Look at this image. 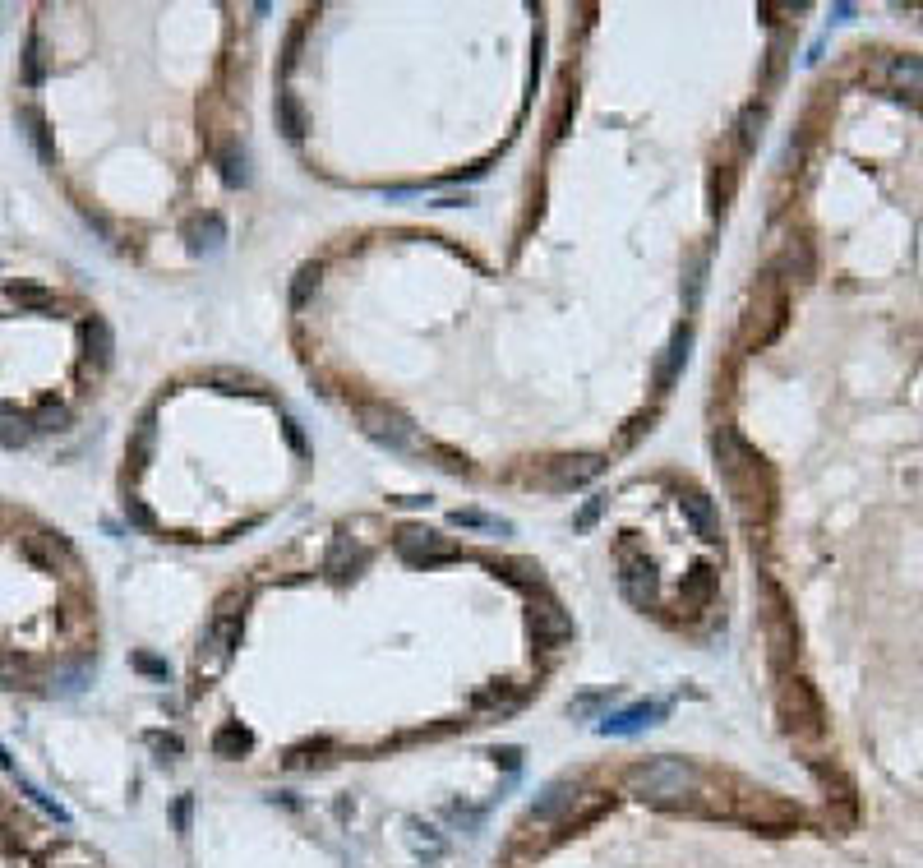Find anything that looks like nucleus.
<instances>
[{"instance_id": "50", "label": "nucleus", "mask_w": 923, "mask_h": 868, "mask_svg": "<svg viewBox=\"0 0 923 868\" xmlns=\"http://www.w3.org/2000/svg\"><path fill=\"white\" fill-rule=\"evenodd\" d=\"M190 813H194V799L190 795H180L176 804H171V822H176L180 836H190Z\"/></svg>"}, {"instance_id": "24", "label": "nucleus", "mask_w": 923, "mask_h": 868, "mask_svg": "<svg viewBox=\"0 0 923 868\" xmlns=\"http://www.w3.org/2000/svg\"><path fill=\"white\" fill-rule=\"evenodd\" d=\"M711 601H716V568H711V564H697L693 573H684V587H679V605H684V610H693V615H702Z\"/></svg>"}, {"instance_id": "33", "label": "nucleus", "mask_w": 923, "mask_h": 868, "mask_svg": "<svg viewBox=\"0 0 923 868\" xmlns=\"http://www.w3.org/2000/svg\"><path fill=\"white\" fill-rule=\"evenodd\" d=\"M420 453H425V458H434V467L448 471V476H471V458H467V453H457V448L425 439V444H420Z\"/></svg>"}, {"instance_id": "39", "label": "nucleus", "mask_w": 923, "mask_h": 868, "mask_svg": "<svg viewBox=\"0 0 923 868\" xmlns=\"http://www.w3.org/2000/svg\"><path fill=\"white\" fill-rule=\"evenodd\" d=\"M33 430H37V434H65V430H70V407H60V402H47V407L33 416Z\"/></svg>"}, {"instance_id": "46", "label": "nucleus", "mask_w": 923, "mask_h": 868, "mask_svg": "<svg viewBox=\"0 0 923 868\" xmlns=\"http://www.w3.org/2000/svg\"><path fill=\"white\" fill-rule=\"evenodd\" d=\"M24 84L28 88L42 84V42H37V33L28 37V51H24Z\"/></svg>"}, {"instance_id": "48", "label": "nucleus", "mask_w": 923, "mask_h": 868, "mask_svg": "<svg viewBox=\"0 0 923 868\" xmlns=\"http://www.w3.org/2000/svg\"><path fill=\"white\" fill-rule=\"evenodd\" d=\"M125 518H130V527H134V531H157L153 508H148L144 499H125Z\"/></svg>"}, {"instance_id": "35", "label": "nucleus", "mask_w": 923, "mask_h": 868, "mask_svg": "<svg viewBox=\"0 0 923 868\" xmlns=\"http://www.w3.org/2000/svg\"><path fill=\"white\" fill-rule=\"evenodd\" d=\"M762 125H767V107L762 102H748L739 111V153H753L757 139H762Z\"/></svg>"}, {"instance_id": "49", "label": "nucleus", "mask_w": 923, "mask_h": 868, "mask_svg": "<svg viewBox=\"0 0 923 868\" xmlns=\"http://www.w3.org/2000/svg\"><path fill=\"white\" fill-rule=\"evenodd\" d=\"M490 758H494V767H504V772H522V758H527V753L517 744H504V748H494Z\"/></svg>"}, {"instance_id": "5", "label": "nucleus", "mask_w": 923, "mask_h": 868, "mask_svg": "<svg viewBox=\"0 0 923 868\" xmlns=\"http://www.w3.org/2000/svg\"><path fill=\"white\" fill-rule=\"evenodd\" d=\"M591 795H596V781H591V776H554V781L531 799L522 827H527V832L531 827H550V832H559V827H564V822L573 818Z\"/></svg>"}, {"instance_id": "38", "label": "nucleus", "mask_w": 923, "mask_h": 868, "mask_svg": "<svg viewBox=\"0 0 923 868\" xmlns=\"http://www.w3.org/2000/svg\"><path fill=\"white\" fill-rule=\"evenodd\" d=\"M144 744L153 748V758H157V762H176V758H185V739H180V735H167V730H148Z\"/></svg>"}, {"instance_id": "53", "label": "nucleus", "mask_w": 923, "mask_h": 868, "mask_svg": "<svg viewBox=\"0 0 923 868\" xmlns=\"http://www.w3.org/2000/svg\"><path fill=\"white\" fill-rule=\"evenodd\" d=\"M651 421H656L651 411H647V416H633V421H628V430H624V444H633V439H642V434L651 430Z\"/></svg>"}, {"instance_id": "43", "label": "nucleus", "mask_w": 923, "mask_h": 868, "mask_svg": "<svg viewBox=\"0 0 923 868\" xmlns=\"http://www.w3.org/2000/svg\"><path fill=\"white\" fill-rule=\"evenodd\" d=\"M130 665L139 670V675L148 679H162V684H171V665L162 661V656H153V651H130Z\"/></svg>"}, {"instance_id": "28", "label": "nucleus", "mask_w": 923, "mask_h": 868, "mask_svg": "<svg viewBox=\"0 0 923 868\" xmlns=\"http://www.w3.org/2000/svg\"><path fill=\"white\" fill-rule=\"evenodd\" d=\"M33 416H24L19 407H5L0 402V448H28V439H33Z\"/></svg>"}, {"instance_id": "9", "label": "nucleus", "mask_w": 923, "mask_h": 868, "mask_svg": "<svg viewBox=\"0 0 923 868\" xmlns=\"http://www.w3.org/2000/svg\"><path fill=\"white\" fill-rule=\"evenodd\" d=\"M527 633H531V642H536L540 651H564V647H573L577 624H573V615H568L564 605H559V596H554L550 587L536 591V601H531V615H527Z\"/></svg>"}, {"instance_id": "51", "label": "nucleus", "mask_w": 923, "mask_h": 868, "mask_svg": "<svg viewBox=\"0 0 923 868\" xmlns=\"http://www.w3.org/2000/svg\"><path fill=\"white\" fill-rule=\"evenodd\" d=\"M702 273H707V259H693V273H688V305H697V296H702Z\"/></svg>"}, {"instance_id": "45", "label": "nucleus", "mask_w": 923, "mask_h": 868, "mask_svg": "<svg viewBox=\"0 0 923 868\" xmlns=\"http://www.w3.org/2000/svg\"><path fill=\"white\" fill-rule=\"evenodd\" d=\"M600 513H605V495H591L587 504H582V508H577V513H573V531H577V536H582V531H591V527H596V522H600Z\"/></svg>"}, {"instance_id": "30", "label": "nucleus", "mask_w": 923, "mask_h": 868, "mask_svg": "<svg viewBox=\"0 0 923 868\" xmlns=\"http://www.w3.org/2000/svg\"><path fill=\"white\" fill-rule=\"evenodd\" d=\"M494 573H504L513 587H522V591H545V568L536 564V559H504V564H494Z\"/></svg>"}, {"instance_id": "10", "label": "nucleus", "mask_w": 923, "mask_h": 868, "mask_svg": "<svg viewBox=\"0 0 923 868\" xmlns=\"http://www.w3.org/2000/svg\"><path fill=\"white\" fill-rule=\"evenodd\" d=\"M725 808H730L734 822H744V827L767 832V836H785L799 827V813L771 795H734V804H725Z\"/></svg>"}, {"instance_id": "18", "label": "nucleus", "mask_w": 923, "mask_h": 868, "mask_svg": "<svg viewBox=\"0 0 923 868\" xmlns=\"http://www.w3.org/2000/svg\"><path fill=\"white\" fill-rule=\"evenodd\" d=\"M679 508H684L688 527H693V536L702 545H720L725 536H720V508L711 495H702V490H679Z\"/></svg>"}, {"instance_id": "17", "label": "nucleus", "mask_w": 923, "mask_h": 868, "mask_svg": "<svg viewBox=\"0 0 923 868\" xmlns=\"http://www.w3.org/2000/svg\"><path fill=\"white\" fill-rule=\"evenodd\" d=\"M771 268L780 273V282H785V287H808V282L817 278L813 241H808V236H790V241H785V250L771 259Z\"/></svg>"}, {"instance_id": "20", "label": "nucleus", "mask_w": 923, "mask_h": 868, "mask_svg": "<svg viewBox=\"0 0 923 868\" xmlns=\"http://www.w3.org/2000/svg\"><path fill=\"white\" fill-rule=\"evenodd\" d=\"M213 162H217V176H222V185L227 190H250V153H245V144L240 139H227V144L213 148Z\"/></svg>"}, {"instance_id": "42", "label": "nucleus", "mask_w": 923, "mask_h": 868, "mask_svg": "<svg viewBox=\"0 0 923 868\" xmlns=\"http://www.w3.org/2000/svg\"><path fill=\"white\" fill-rule=\"evenodd\" d=\"M614 698H619L614 688H600V693H582L577 702H568V716H582V721H587V716H596L600 707H610Z\"/></svg>"}, {"instance_id": "54", "label": "nucleus", "mask_w": 923, "mask_h": 868, "mask_svg": "<svg viewBox=\"0 0 923 868\" xmlns=\"http://www.w3.org/2000/svg\"><path fill=\"white\" fill-rule=\"evenodd\" d=\"M0 767H5V772H10V767H14V758H10V753H5V748H0Z\"/></svg>"}, {"instance_id": "22", "label": "nucleus", "mask_w": 923, "mask_h": 868, "mask_svg": "<svg viewBox=\"0 0 923 868\" xmlns=\"http://www.w3.org/2000/svg\"><path fill=\"white\" fill-rule=\"evenodd\" d=\"M208 748H213V758H222V762H240L254 753V730L240 721H222L213 735H208Z\"/></svg>"}, {"instance_id": "41", "label": "nucleus", "mask_w": 923, "mask_h": 868, "mask_svg": "<svg viewBox=\"0 0 923 868\" xmlns=\"http://www.w3.org/2000/svg\"><path fill=\"white\" fill-rule=\"evenodd\" d=\"M19 790H24V799H28V804H37V808H42V813H47L51 822H60V827H70V813H65V808H60V804H56V799H51V795H42V790H37L33 781H24V776H19Z\"/></svg>"}, {"instance_id": "23", "label": "nucleus", "mask_w": 923, "mask_h": 868, "mask_svg": "<svg viewBox=\"0 0 923 868\" xmlns=\"http://www.w3.org/2000/svg\"><path fill=\"white\" fill-rule=\"evenodd\" d=\"M882 74H887L891 93L923 102V61L919 56H887V61H882Z\"/></svg>"}, {"instance_id": "47", "label": "nucleus", "mask_w": 923, "mask_h": 868, "mask_svg": "<svg viewBox=\"0 0 923 868\" xmlns=\"http://www.w3.org/2000/svg\"><path fill=\"white\" fill-rule=\"evenodd\" d=\"M282 434H287V444H291V453H296L300 462H310V439H305V430H300V421L296 416H287V421H282Z\"/></svg>"}, {"instance_id": "31", "label": "nucleus", "mask_w": 923, "mask_h": 868, "mask_svg": "<svg viewBox=\"0 0 923 868\" xmlns=\"http://www.w3.org/2000/svg\"><path fill=\"white\" fill-rule=\"evenodd\" d=\"M153 444H157V411L148 407L144 416H139V425H134V439H130V467H148V458H153Z\"/></svg>"}, {"instance_id": "14", "label": "nucleus", "mask_w": 923, "mask_h": 868, "mask_svg": "<svg viewBox=\"0 0 923 868\" xmlns=\"http://www.w3.org/2000/svg\"><path fill=\"white\" fill-rule=\"evenodd\" d=\"M365 568H370V545H360L356 536L337 531L333 541H328V555H324V578L333 582V587H351V582L365 578Z\"/></svg>"}, {"instance_id": "11", "label": "nucleus", "mask_w": 923, "mask_h": 868, "mask_svg": "<svg viewBox=\"0 0 923 868\" xmlns=\"http://www.w3.org/2000/svg\"><path fill=\"white\" fill-rule=\"evenodd\" d=\"M605 476V458L600 453H559L536 467V481L545 490H582V485Z\"/></svg>"}, {"instance_id": "37", "label": "nucleus", "mask_w": 923, "mask_h": 868, "mask_svg": "<svg viewBox=\"0 0 923 868\" xmlns=\"http://www.w3.org/2000/svg\"><path fill=\"white\" fill-rule=\"evenodd\" d=\"M707 199H711V213H725L730 208V199H734V167H711V181H707Z\"/></svg>"}, {"instance_id": "21", "label": "nucleus", "mask_w": 923, "mask_h": 868, "mask_svg": "<svg viewBox=\"0 0 923 868\" xmlns=\"http://www.w3.org/2000/svg\"><path fill=\"white\" fill-rule=\"evenodd\" d=\"M79 338H84V356L93 370H107L111 356H116V333H111V324L102 319V314H88L84 324H79Z\"/></svg>"}, {"instance_id": "40", "label": "nucleus", "mask_w": 923, "mask_h": 868, "mask_svg": "<svg viewBox=\"0 0 923 868\" xmlns=\"http://www.w3.org/2000/svg\"><path fill=\"white\" fill-rule=\"evenodd\" d=\"M333 739H305L287 753V767H310V762H324V753H333Z\"/></svg>"}, {"instance_id": "13", "label": "nucleus", "mask_w": 923, "mask_h": 868, "mask_svg": "<svg viewBox=\"0 0 923 868\" xmlns=\"http://www.w3.org/2000/svg\"><path fill=\"white\" fill-rule=\"evenodd\" d=\"M665 716H670V702L642 698V702H628V707H619V712L596 716V735H605V739H633V735H642V730H651L656 721H665Z\"/></svg>"}, {"instance_id": "29", "label": "nucleus", "mask_w": 923, "mask_h": 868, "mask_svg": "<svg viewBox=\"0 0 923 868\" xmlns=\"http://www.w3.org/2000/svg\"><path fill=\"white\" fill-rule=\"evenodd\" d=\"M19 121L28 125V139H33V148H37V157L47 162V167H56V139H51V125H47V116L37 107H19Z\"/></svg>"}, {"instance_id": "16", "label": "nucleus", "mask_w": 923, "mask_h": 868, "mask_svg": "<svg viewBox=\"0 0 923 868\" xmlns=\"http://www.w3.org/2000/svg\"><path fill=\"white\" fill-rule=\"evenodd\" d=\"M180 241H185V250L194 254V259H208V254H217L222 245H227V217L222 213H190L185 217V227H180Z\"/></svg>"}, {"instance_id": "44", "label": "nucleus", "mask_w": 923, "mask_h": 868, "mask_svg": "<svg viewBox=\"0 0 923 868\" xmlns=\"http://www.w3.org/2000/svg\"><path fill=\"white\" fill-rule=\"evenodd\" d=\"M444 818L453 822V827H462L467 836H476L480 832V822H485V808H467V804H448L444 808Z\"/></svg>"}, {"instance_id": "8", "label": "nucleus", "mask_w": 923, "mask_h": 868, "mask_svg": "<svg viewBox=\"0 0 923 868\" xmlns=\"http://www.w3.org/2000/svg\"><path fill=\"white\" fill-rule=\"evenodd\" d=\"M393 550H397V559H402V564H411V568H439V564H453V559H462V550L453 545V536L420 527V522L397 527Z\"/></svg>"}, {"instance_id": "7", "label": "nucleus", "mask_w": 923, "mask_h": 868, "mask_svg": "<svg viewBox=\"0 0 923 868\" xmlns=\"http://www.w3.org/2000/svg\"><path fill=\"white\" fill-rule=\"evenodd\" d=\"M351 411H356V425L370 444L388 448V453H411V448H420L416 425H411L397 407H388V402H356Z\"/></svg>"}, {"instance_id": "25", "label": "nucleus", "mask_w": 923, "mask_h": 868, "mask_svg": "<svg viewBox=\"0 0 923 868\" xmlns=\"http://www.w3.org/2000/svg\"><path fill=\"white\" fill-rule=\"evenodd\" d=\"M273 111H277V130L287 134V144H305V107H300V97L291 88L277 93Z\"/></svg>"}, {"instance_id": "26", "label": "nucleus", "mask_w": 923, "mask_h": 868, "mask_svg": "<svg viewBox=\"0 0 923 868\" xmlns=\"http://www.w3.org/2000/svg\"><path fill=\"white\" fill-rule=\"evenodd\" d=\"M319 287H324V264H300L296 268V278H291V287H287V301H291V310H310L314 305V296H319Z\"/></svg>"}, {"instance_id": "12", "label": "nucleus", "mask_w": 923, "mask_h": 868, "mask_svg": "<svg viewBox=\"0 0 923 868\" xmlns=\"http://www.w3.org/2000/svg\"><path fill=\"white\" fill-rule=\"evenodd\" d=\"M780 716H785V725H790L794 735L804 739H817L827 725H822V702H817V693L808 688V679H785L780 684Z\"/></svg>"}, {"instance_id": "34", "label": "nucleus", "mask_w": 923, "mask_h": 868, "mask_svg": "<svg viewBox=\"0 0 923 868\" xmlns=\"http://www.w3.org/2000/svg\"><path fill=\"white\" fill-rule=\"evenodd\" d=\"M208 388H217V393H227V398H236V393H254V398H264V388L254 384L250 374L231 370V365H222V370L208 374Z\"/></svg>"}, {"instance_id": "19", "label": "nucleus", "mask_w": 923, "mask_h": 868, "mask_svg": "<svg viewBox=\"0 0 923 868\" xmlns=\"http://www.w3.org/2000/svg\"><path fill=\"white\" fill-rule=\"evenodd\" d=\"M688 347H693V324L674 328L670 347L656 356V398H670V388L679 384V374H684V365H688Z\"/></svg>"}, {"instance_id": "15", "label": "nucleus", "mask_w": 923, "mask_h": 868, "mask_svg": "<svg viewBox=\"0 0 923 868\" xmlns=\"http://www.w3.org/2000/svg\"><path fill=\"white\" fill-rule=\"evenodd\" d=\"M767 647H771V665L776 670H785L790 656L799 651V628H794L790 605H785L780 587H771V582H767Z\"/></svg>"}, {"instance_id": "3", "label": "nucleus", "mask_w": 923, "mask_h": 868, "mask_svg": "<svg viewBox=\"0 0 923 868\" xmlns=\"http://www.w3.org/2000/svg\"><path fill=\"white\" fill-rule=\"evenodd\" d=\"M785 314H790V287L780 282L776 268H762L753 287V301H748V314L739 319V351H762L780 338L785 328Z\"/></svg>"}, {"instance_id": "32", "label": "nucleus", "mask_w": 923, "mask_h": 868, "mask_svg": "<svg viewBox=\"0 0 923 868\" xmlns=\"http://www.w3.org/2000/svg\"><path fill=\"white\" fill-rule=\"evenodd\" d=\"M10 301L19 305V310L51 314V310H56V291H47V287H33V282H10Z\"/></svg>"}, {"instance_id": "2", "label": "nucleus", "mask_w": 923, "mask_h": 868, "mask_svg": "<svg viewBox=\"0 0 923 868\" xmlns=\"http://www.w3.org/2000/svg\"><path fill=\"white\" fill-rule=\"evenodd\" d=\"M624 790L637 804L670 808V813H702V818H720L725 804H716L707 790L702 767L688 758H637L624 767Z\"/></svg>"}, {"instance_id": "6", "label": "nucleus", "mask_w": 923, "mask_h": 868, "mask_svg": "<svg viewBox=\"0 0 923 868\" xmlns=\"http://www.w3.org/2000/svg\"><path fill=\"white\" fill-rule=\"evenodd\" d=\"M614 582H619V596H624L633 610L651 615L660 610V564L633 545H619L614 550Z\"/></svg>"}, {"instance_id": "36", "label": "nucleus", "mask_w": 923, "mask_h": 868, "mask_svg": "<svg viewBox=\"0 0 923 868\" xmlns=\"http://www.w3.org/2000/svg\"><path fill=\"white\" fill-rule=\"evenodd\" d=\"M407 841H411V850L425 855V859L444 855V836H439V827H430V822H420V818L407 822Z\"/></svg>"}, {"instance_id": "27", "label": "nucleus", "mask_w": 923, "mask_h": 868, "mask_svg": "<svg viewBox=\"0 0 923 868\" xmlns=\"http://www.w3.org/2000/svg\"><path fill=\"white\" fill-rule=\"evenodd\" d=\"M448 527L490 531V536H513V522H508V518H494V513H485V508H453V513H448Z\"/></svg>"}, {"instance_id": "52", "label": "nucleus", "mask_w": 923, "mask_h": 868, "mask_svg": "<svg viewBox=\"0 0 923 868\" xmlns=\"http://www.w3.org/2000/svg\"><path fill=\"white\" fill-rule=\"evenodd\" d=\"M300 37H305V28H296V33L287 37V51H282V74L296 70V51H300Z\"/></svg>"}, {"instance_id": "4", "label": "nucleus", "mask_w": 923, "mask_h": 868, "mask_svg": "<svg viewBox=\"0 0 923 868\" xmlns=\"http://www.w3.org/2000/svg\"><path fill=\"white\" fill-rule=\"evenodd\" d=\"M240 638H245V596H222L204 628V638L194 647V675H199V684L208 688V679L227 670Z\"/></svg>"}, {"instance_id": "1", "label": "nucleus", "mask_w": 923, "mask_h": 868, "mask_svg": "<svg viewBox=\"0 0 923 868\" xmlns=\"http://www.w3.org/2000/svg\"><path fill=\"white\" fill-rule=\"evenodd\" d=\"M711 458L725 476V490L734 499L739 522L753 531V541H762L771 527V513H776V471H771V462L753 444H744L734 425H711Z\"/></svg>"}]
</instances>
